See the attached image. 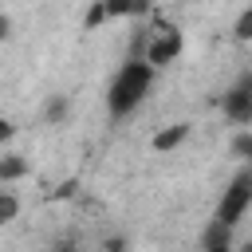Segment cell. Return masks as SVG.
<instances>
[{"label": "cell", "instance_id": "obj_8", "mask_svg": "<svg viewBox=\"0 0 252 252\" xmlns=\"http://www.w3.org/2000/svg\"><path fill=\"white\" fill-rule=\"evenodd\" d=\"M102 4H106V20H138L154 12L150 0H102Z\"/></svg>", "mask_w": 252, "mask_h": 252}, {"label": "cell", "instance_id": "obj_2", "mask_svg": "<svg viewBox=\"0 0 252 252\" xmlns=\"http://www.w3.org/2000/svg\"><path fill=\"white\" fill-rule=\"evenodd\" d=\"M185 51V35L177 32V24L154 16V28L146 32V47H142V59L158 71V67H169L177 55Z\"/></svg>", "mask_w": 252, "mask_h": 252}, {"label": "cell", "instance_id": "obj_12", "mask_svg": "<svg viewBox=\"0 0 252 252\" xmlns=\"http://www.w3.org/2000/svg\"><path fill=\"white\" fill-rule=\"evenodd\" d=\"M102 24H106V4H102V0H94V4L87 8V16H83V28H87V32H94V28H102Z\"/></svg>", "mask_w": 252, "mask_h": 252}, {"label": "cell", "instance_id": "obj_17", "mask_svg": "<svg viewBox=\"0 0 252 252\" xmlns=\"http://www.w3.org/2000/svg\"><path fill=\"white\" fill-rule=\"evenodd\" d=\"M12 134H16L12 118H4V114H0V146H4V142H12Z\"/></svg>", "mask_w": 252, "mask_h": 252}, {"label": "cell", "instance_id": "obj_5", "mask_svg": "<svg viewBox=\"0 0 252 252\" xmlns=\"http://www.w3.org/2000/svg\"><path fill=\"white\" fill-rule=\"evenodd\" d=\"M189 142V122H169V126H161L154 138H150V146L158 150V154H173V150H181Z\"/></svg>", "mask_w": 252, "mask_h": 252}, {"label": "cell", "instance_id": "obj_11", "mask_svg": "<svg viewBox=\"0 0 252 252\" xmlns=\"http://www.w3.org/2000/svg\"><path fill=\"white\" fill-rule=\"evenodd\" d=\"M232 39H236V43H248V39H252V8H244V12L236 16V24H232Z\"/></svg>", "mask_w": 252, "mask_h": 252}, {"label": "cell", "instance_id": "obj_9", "mask_svg": "<svg viewBox=\"0 0 252 252\" xmlns=\"http://www.w3.org/2000/svg\"><path fill=\"white\" fill-rule=\"evenodd\" d=\"M28 173H32V165H28L24 154H4L0 158V181H24Z\"/></svg>", "mask_w": 252, "mask_h": 252}, {"label": "cell", "instance_id": "obj_16", "mask_svg": "<svg viewBox=\"0 0 252 252\" xmlns=\"http://www.w3.org/2000/svg\"><path fill=\"white\" fill-rule=\"evenodd\" d=\"M51 252H83V244H79V240H71V236H63V240H55V244H51Z\"/></svg>", "mask_w": 252, "mask_h": 252}, {"label": "cell", "instance_id": "obj_10", "mask_svg": "<svg viewBox=\"0 0 252 252\" xmlns=\"http://www.w3.org/2000/svg\"><path fill=\"white\" fill-rule=\"evenodd\" d=\"M16 217H20V197L8 193V189H0V224H12Z\"/></svg>", "mask_w": 252, "mask_h": 252}, {"label": "cell", "instance_id": "obj_6", "mask_svg": "<svg viewBox=\"0 0 252 252\" xmlns=\"http://www.w3.org/2000/svg\"><path fill=\"white\" fill-rule=\"evenodd\" d=\"M71 110H75L71 94L55 91V94H47V98H43V110H39V118H43V126H63V122L71 118Z\"/></svg>", "mask_w": 252, "mask_h": 252}, {"label": "cell", "instance_id": "obj_4", "mask_svg": "<svg viewBox=\"0 0 252 252\" xmlns=\"http://www.w3.org/2000/svg\"><path fill=\"white\" fill-rule=\"evenodd\" d=\"M220 110H224V118L236 122V126H248V122H252V75H248V71L220 94Z\"/></svg>", "mask_w": 252, "mask_h": 252}, {"label": "cell", "instance_id": "obj_19", "mask_svg": "<svg viewBox=\"0 0 252 252\" xmlns=\"http://www.w3.org/2000/svg\"><path fill=\"white\" fill-rule=\"evenodd\" d=\"M236 252H252V240H244V244H240V248H236Z\"/></svg>", "mask_w": 252, "mask_h": 252}, {"label": "cell", "instance_id": "obj_14", "mask_svg": "<svg viewBox=\"0 0 252 252\" xmlns=\"http://www.w3.org/2000/svg\"><path fill=\"white\" fill-rule=\"evenodd\" d=\"M98 248H102V252H130V240H126L122 232H110V236H102Z\"/></svg>", "mask_w": 252, "mask_h": 252}, {"label": "cell", "instance_id": "obj_18", "mask_svg": "<svg viewBox=\"0 0 252 252\" xmlns=\"http://www.w3.org/2000/svg\"><path fill=\"white\" fill-rule=\"evenodd\" d=\"M8 35H12V16H8V12H0V43H4Z\"/></svg>", "mask_w": 252, "mask_h": 252}, {"label": "cell", "instance_id": "obj_1", "mask_svg": "<svg viewBox=\"0 0 252 252\" xmlns=\"http://www.w3.org/2000/svg\"><path fill=\"white\" fill-rule=\"evenodd\" d=\"M154 75H158V71H154L142 55L126 59V63L114 71L110 87H106V110H110V118L134 114V110L146 102V94H150V87H154Z\"/></svg>", "mask_w": 252, "mask_h": 252}, {"label": "cell", "instance_id": "obj_13", "mask_svg": "<svg viewBox=\"0 0 252 252\" xmlns=\"http://www.w3.org/2000/svg\"><path fill=\"white\" fill-rule=\"evenodd\" d=\"M232 158H236V161L252 158V134H248V130H240V134L232 138Z\"/></svg>", "mask_w": 252, "mask_h": 252}, {"label": "cell", "instance_id": "obj_3", "mask_svg": "<svg viewBox=\"0 0 252 252\" xmlns=\"http://www.w3.org/2000/svg\"><path fill=\"white\" fill-rule=\"evenodd\" d=\"M248 205H252V173H248V169H240V173L228 181V189H224V197H220V205H217V217H213V220H220V224L236 228V224L244 220Z\"/></svg>", "mask_w": 252, "mask_h": 252}, {"label": "cell", "instance_id": "obj_7", "mask_svg": "<svg viewBox=\"0 0 252 252\" xmlns=\"http://www.w3.org/2000/svg\"><path fill=\"white\" fill-rule=\"evenodd\" d=\"M201 252H232V228L220 220H209L201 232Z\"/></svg>", "mask_w": 252, "mask_h": 252}, {"label": "cell", "instance_id": "obj_15", "mask_svg": "<svg viewBox=\"0 0 252 252\" xmlns=\"http://www.w3.org/2000/svg\"><path fill=\"white\" fill-rule=\"evenodd\" d=\"M75 193H79V181L71 177V181H63V185H59V189H55L51 197H55V201H63V197H75Z\"/></svg>", "mask_w": 252, "mask_h": 252}]
</instances>
